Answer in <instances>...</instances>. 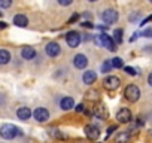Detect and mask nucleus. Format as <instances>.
Segmentation results:
<instances>
[{
  "instance_id": "obj_35",
  "label": "nucleus",
  "mask_w": 152,
  "mask_h": 143,
  "mask_svg": "<svg viewBox=\"0 0 152 143\" xmlns=\"http://www.w3.org/2000/svg\"><path fill=\"white\" fill-rule=\"evenodd\" d=\"M0 28H6V23H3V21H0Z\"/></svg>"
},
{
  "instance_id": "obj_17",
  "label": "nucleus",
  "mask_w": 152,
  "mask_h": 143,
  "mask_svg": "<svg viewBox=\"0 0 152 143\" xmlns=\"http://www.w3.org/2000/svg\"><path fill=\"white\" fill-rule=\"evenodd\" d=\"M14 24H15L17 27H26V26L28 24V20H27L26 15L20 14V15H15V18H14Z\"/></svg>"
},
{
  "instance_id": "obj_32",
  "label": "nucleus",
  "mask_w": 152,
  "mask_h": 143,
  "mask_svg": "<svg viewBox=\"0 0 152 143\" xmlns=\"http://www.w3.org/2000/svg\"><path fill=\"white\" fill-rule=\"evenodd\" d=\"M139 17H140V14H133L130 17V21H136V20H139Z\"/></svg>"
},
{
  "instance_id": "obj_25",
  "label": "nucleus",
  "mask_w": 152,
  "mask_h": 143,
  "mask_svg": "<svg viewBox=\"0 0 152 143\" xmlns=\"http://www.w3.org/2000/svg\"><path fill=\"white\" fill-rule=\"evenodd\" d=\"M12 5V0H0V8H9Z\"/></svg>"
},
{
  "instance_id": "obj_8",
  "label": "nucleus",
  "mask_w": 152,
  "mask_h": 143,
  "mask_svg": "<svg viewBox=\"0 0 152 143\" xmlns=\"http://www.w3.org/2000/svg\"><path fill=\"white\" fill-rule=\"evenodd\" d=\"M31 115L34 116V119H36L37 122H46V121L49 119V112H48L45 107H37V109H34V112H33Z\"/></svg>"
},
{
  "instance_id": "obj_38",
  "label": "nucleus",
  "mask_w": 152,
  "mask_h": 143,
  "mask_svg": "<svg viewBox=\"0 0 152 143\" xmlns=\"http://www.w3.org/2000/svg\"><path fill=\"white\" fill-rule=\"evenodd\" d=\"M2 15H3V12H0V17H2Z\"/></svg>"
},
{
  "instance_id": "obj_27",
  "label": "nucleus",
  "mask_w": 152,
  "mask_h": 143,
  "mask_svg": "<svg viewBox=\"0 0 152 143\" xmlns=\"http://www.w3.org/2000/svg\"><path fill=\"white\" fill-rule=\"evenodd\" d=\"M58 3L61 6H69L70 3H73V0H58Z\"/></svg>"
},
{
  "instance_id": "obj_23",
  "label": "nucleus",
  "mask_w": 152,
  "mask_h": 143,
  "mask_svg": "<svg viewBox=\"0 0 152 143\" xmlns=\"http://www.w3.org/2000/svg\"><path fill=\"white\" fill-rule=\"evenodd\" d=\"M87 98L88 100H99V91H96V90L87 91Z\"/></svg>"
},
{
  "instance_id": "obj_1",
  "label": "nucleus",
  "mask_w": 152,
  "mask_h": 143,
  "mask_svg": "<svg viewBox=\"0 0 152 143\" xmlns=\"http://www.w3.org/2000/svg\"><path fill=\"white\" fill-rule=\"evenodd\" d=\"M20 134H23V131L14 124H3L2 128H0V136H2L3 139H8V140L15 139Z\"/></svg>"
},
{
  "instance_id": "obj_7",
  "label": "nucleus",
  "mask_w": 152,
  "mask_h": 143,
  "mask_svg": "<svg viewBox=\"0 0 152 143\" xmlns=\"http://www.w3.org/2000/svg\"><path fill=\"white\" fill-rule=\"evenodd\" d=\"M103 85H104V88H106V90H109V91H113V90L119 88V85H121V81H119V78H116V76H107V78L104 79Z\"/></svg>"
},
{
  "instance_id": "obj_9",
  "label": "nucleus",
  "mask_w": 152,
  "mask_h": 143,
  "mask_svg": "<svg viewBox=\"0 0 152 143\" xmlns=\"http://www.w3.org/2000/svg\"><path fill=\"white\" fill-rule=\"evenodd\" d=\"M116 119H118V122H121V124H127V122L131 121V112H130L127 107H122V109L118 110Z\"/></svg>"
},
{
  "instance_id": "obj_33",
  "label": "nucleus",
  "mask_w": 152,
  "mask_h": 143,
  "mask_svg": "<svg viewBox=\"0 0 152 143\" xmlns=\"http://www.w3.org/2000/svg\"><path fill=\"white\" fill-rule=\"evenodd\" d=\"M81 26H84V27H87V28H94V24H91V23H82Z\"/></svg>"
},
{
  "instance_id": "obj_5",
  "label": "nucleus",
  "mask_w": 152,
  "mask_h": 143,
  "mask_svg": "<svg viewBox=\"0 0 152 143\" xmlns=\"http://www.w3.org/2000/svg\"><path fill=\"white\" fill-rule=\"evenodd\" d=\"M81 40H82L81 34H79V33H76V31H69V33L66 34V42H67V45H69L70 48L79 46Z\"/></svg>"
},
{
  "instance_id": "obj_15",
  "label": "nucleus",
  "mask_w": 152,
  "mask_h": 143,
  "mask_svg": "<svg viewBox=\"0 0 152 143\" xmlns=\"http://www.w3.org/2000/svg\"><path fill=\"white\" fill-rule=\"evenodd\" d=\"M21 55H23L24 60H31V58L36 57V51H34V48H31V46H24V48L21 49Z\"/></svg>"
},
{
  "instance_id": "obj_2",
  "label": "nucleus",
  "mask_w": 152,
  "mask_h": 143,
  "mask_svg": "<svg viewBox=\"0 0 152 143\" xmlns=\"http://www.w3.org/2000/svg\"><path fill=\"white\" fill-rule=\"evenodd\" d=\"M96 43H97V45H102V46H104V48H107V49L112 51V52L116 51V43H115L113 39H112L109 34H106V33L99 34V36L96 37Z\"/></svg>"
},
{
  "instance_id": "obj_20",
  "label": "nucleus",
  "mask_w": 152,
  "mask_h": 143,
  "mask_svg": "<svg viewBox=\"0 0 152 143\" xmlns=\"http://www.w3.org/2000/svg\"><path fill=\"white\" fill-rule=\"evenodd\" d=\"M49 136L54 137V139H66V136H64L60 130H57V128H51V130H49Z\"/></svg>"
},
{
  "instance_id": "obj_26",
  "label": "nucleus",
  "mask_w": 152,
  "mask_h": 143,
  "mask_svg": "<svg viewBox=\"0 0 152 143\" xmlns=\"http://www.w3.org/2000/svg\"><path fill=\"white\" fill-rule=\"evenodd\" d=\"M124 70L127 72V73H128V75H131V76H134V75H137V72H136V70H134L133 67H125Z\"/></svg>"
},
{
  "instance_id": "obj_37",
  "label": "nucleus",
  "mask_w": 152,
  "mask_h": 143,
  "mask_svg": "<svg viewBox=\"0 0 152 143\" xmlns=\"http://www.w3.org/2000/svg\"><path fill=\"white\" fill-rule=\"evenodd\" d=\"M88 2H97V0H88Z\"/></svg>"
},
{
  "instance_id": "obj_24",
  "label": "nucleus",
  "mask_w": 152,
  "mask_h": 143,
  "mask_svg": "<svg viewBox=\"0 0 152 143\" xmlns=\"http://www.w3.org/2000/svg\"><path fill=\"white\" fill-rule=\"evenodd\" d=\"M110 69H112L110 61H104V63L102 64V72H103V73H107V72H110Z\"/></svg>"
},
{
  "instance_id": "obj_11",
  "label": "nucleus",
  "mask_w": 152,
  "mask_h": 143,
  "mask_svg": "<svg viewBox=\"0 0 152 143\" xmlns=\"http://www.w3.org/2000/svg\"><path fill=\"white\" fill-rule=\"evenodd\" d=\"M73 64H75L76 69H81V70L85 69L87 64H88V58H87V55H84V54L75 55V58H73Z\"/></svg>"
},
{
  "instance_id": "obj_28",
  "label": "nucleus",
  "mask_w": 152,
  "mask_h": 143,
  "mask_svg": "<svg viewBox=\"0 0 152 143\" xmlns=\"http://www.w3.org/2000/svg\"><path fill=\"white\" fill-rule=\"evenodd\" d=\"M142 34H143L145 37H152V28H148V30H145Z\"/></svg>"
},
{
  "instance_id": "obj_18",
  "label": "nucleus",
  "mask_w": 152,
  "mask_h": 143,
  "mask_svg": "<svg viewBox=\"0 0 152 143\" xmlns=\"http://www.w3.org/2000/svg\"><path fill=\"white\" fill-rule=\"evenodd\" d=\"M11 61V54L6 49H0V64H8Z\"/></svg>"
},
{
  "instance_id": "obj_21",
  "label": "nucleus",
  "mask_w": 152,
  "mask_h": 143,
  "mask_svg": "<svg viewBox=\"0 0 152 143\" xmlns=\"http://www.w3.org/2000/svg\"><path fill=\"white\" fill-rule=\"evenodd\" d=\"M110 64H112V67H115V69H121V67H124V61H122L119 57L112 58V60H110Z\"/></svg>"
},
{
  "instance_id": "obj_4",
  "label": "nucleus",
  "mask_w": 152,
  "mask_h": 143,
  "mask_svg": "<svg viewBox=\"0 0 152 143\" xmlns=\"http://www.w3.org/2000/svg\"><path fill=\"white\" fill-rule=\"evenodd\" d=\"M118 18H119V15H118V12H116L115 9H106V11H103V14H102V20H103L107 26L115 24V23L118 21Z\"/></svg>"
},
{
  "instance_id": "obj_10",
  "label": "nucleus",
  "mask_w": 152,
  "mask_h": 143,
  "mask_svg": "<svg viewBox=\"0 0 152 143\" xmlns=\"http://www.w3.org/2000/svg\"><path fill=\"white\" fill-rule=\"evenodd\" d=\"M85 136H87L90 140H97L99 136H100V130H99L96 125L88 124V125H85Z\"/></svg>"
},
{
  "instance_id": "obj_19",
  "label": "nucleus",
  "mask_w": 152,
  "mask_h": 143,
  "mask_svg": "<svg viewBox=\"0 0 152 143\" xmlns=\"http://www.w3.org/2000/svg\"><path fill=\"white\" fill-rule=\"evenodd\" d=\"M130 140V133L128 131H121L116 136V143H127Z\"/></svg>"
},
{
  "instance_id": "obj_39",
  "label": "nucleus",
  "mask_w": 152,
  "mask_h": 143,
  "mask_svg": "<svg viewBox=\"0 0 152 143\" xmlns=\"http://www.w3.org/2000/svg\"><path fill=\"white\" fill-rule=\"evenodd\" d=\"M151 2H152V0H151Z\"/></svg>"
},
{
  "instance_id": "obj_34",
  "label": "nucleus",
  "mask_w": 152,
  "mask_h": 143,
  "mask_svg": "<svg viewBox=\"0 0 152 143\" xmlns=\"http://www.w3.org/2000/svg\"><path fill=\"white\" fill-rule=\"evenodd\" d=\"M151 20H152V15H151L149 18H146V20H143V21H142V26H143V24H148V23H149Z\"/></svg>"
},
{
  "instance_id": "obj_30",
  "label": "nucleus",
  "mask_w": 152,
  "mask_h": 143,
  "mask_svg": "<svg viewBox=\"0 0 152 143\" xmlns=\"http://www.w3.org/2000/svg\"><path fill=\"white\" fill-rule=\"evenodd\" d=\"M76 112H85V106L81 103V104H78L76 106Z\"/></svg>"
},
{
  "instance_id": "obj_14",
  "label": "nucleus",
  "mask_w": 152,
  "mask_h": 143,
  "mask_svg": "<svg viewBox=\"0 0 152 143\" xmlns=\"http://www.w3.org/2000/svg\"><path fill=\"white\" fill-rule=\"evenodd\" d=\"M17 116H18V119H21V121H27V119L31 116V110H30L28 107L23 106V107H20V109L17 110Z\"/></svg>"
},
{
  "instance_id": "obj_3",
  "label": "nucleus",
  "mask_w": 152,
  "mask_h": 143,
  "mask_svg": "<svg viewBox=\"0 0 152 143\" xmlns=\"http://www.w3.org/2000/svg\"><path fill=\"white\" fill-rule=\"evenodd\" d=\"M124 96H125V98H127L128 101L134 103V101H137V100L140 98V90H139V87H136V85H128V87L125 88Z\"/></svg>"
},
{
  "instance_id": "obj_36",
  "label": "nucleus",
  "mask_w": 152,
  "mask_h": 143,
  "mask_svg": "<svg viewBox=\"0 0 152 143\" xmlns=\"http://www.w3.org/2000/svg\"><path fill=\"white\" fill-rule=\"evenodd\" d=\"M148 82H149V85L152 87V73L149 75V78H148Z\"/></svg>"
},
{
  "instance_id": "obj_22",
  "label": "nucleus",
  "mask_w": 152,
  "mask_h": 143,
  "mask_svg": "<svg viewBox=\"0 0 152 143\" xmlns=\"http://www.w3.org/2000/svg\"><path fill=\"white\" fill-rule=\"evenodd\" d=\"M113 42L115 43H121L122 42V30L121 28H116L113 31Z\"/></svg>"
},
{
  "instance_id": "obj_31",
  "label": "nucleus",
  "mask_w": 152,
  "mask_h": 143,
  "mask_svg": "<svg viewBox=\"0 0 152 143\" xmlns=\"http://www.w3.org/2000/svg\"><path fill=\"white\" fill-rule=\"evenodd\" d=\"M115 130H116V127H115V125H113V127H109V130H107V134H106V137H109V136H110V134H112V133H113Z\"/></svg>"
},
{
  "instance_id": "obj_6",
  "label": "nucleus",
  "mask_w": 152,
  "mask_h": 143,
  "mask_svg": "<svg viewBox=\"0 0 152 143\" xmlns=\"http://www.w3.org/2000/svg\"><path fill=\"white\" fill-rule=\"evenodd\" d=\"M45 52H46V55H49V57H57V55L61 54V46H60L57 42H49V43H46V46H45Z\"/></svg>"
},
{
  "instance_id": "obj_16",
  "label": "nucleus",
  "mask_w": 152,
  "mask_h": 143,
  "mask_svg": "<svg viewBox=\"0 0 152 143\" xmlns=\"http://www.w3.org/2000/svg\"><path fill=\"white\" fill-rule=\"evenodd\" d=\"M84 82L87 84V85H91V84H94L96 82V79H97V75H96V72H93V70H87L85 73H84Z\"/></svg>"
},
{
  "instance_id": "obj_13",
  "label": "nucleus",
  "mask_w": 152,
  "mask_h": 143,
  "mask_svg": "<svg viewBox=\"0 0 152 143\" xmlns=\"http://www.w3.org/2000/svg\"><path fill=\"white\" fill-rule=\"evenodd\" d=\"M60 107L63 110H70L72 107H75V100L72 97H63L60 101Z\"/></svg>"
},
{
  "instance_id": "obj_29",
  "label": "nucleus",
  "mask_w": 152,
  "mask_h": 143,
  "mask_svg": "<svg viewBox=\"0 0 152 143\" xmlns=\"http://www.w3.org/2000/svg\"><path fill=\"white\" fill-rule=\"evenodd\" d=\"M78 18H79V15H78V14H73V15H72V18L69 20V24H73V23H75L76 20H78Z\"/></svg>"
},
{
  "instance_id": "obj_12",
  "label": "nucleus",
  "mask_w": 152,
  "mask_h": 143,
  "mask_svg": "<svg viewBox=\"0 0 152 143\" xmlns=\"http://www.w3.org/2000/svg\"><path fill=\"white\" fill-rule=\"evenodd\" d=\"M93 113H94V116H97L99 119H106V118L109 116V113H107V109H106L103 104H100V106L94 107Z\"/></svg>"
}]
</instances>
